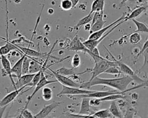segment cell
<instances>
[{"instance_id": "obj_1", "label": "cell", "mask_w": 148, "mask_h": 118, "mask_svg": "<svg viewBox=\"0 0 148 118\" xmlns=\"http://www.w3.org/2000/svg\"><path fill=\"white\" fill-rule=\"evenodd\" d=\"M133 81V78L128 75H126L125 76H123L122 77L114 78H99L97 76L94 78L91 81L80 84V88L89 89L93 86L102 85L108 86L109 87L116 89L119 92H122L124 93H125L126 92H129L130 90L136 89L143 87L144 86H147V81H146L144 83L139 84V85L127 89L128 85Z\"/></svg>"}, {"instance_id": "obj_2", "label": "cell", "mask_w": 148, "mask_h": 118, "mask_svg": "<svg viewBox=\"0 0 148 118\" xmlns=\"http://www.w3.org/2000/svg\"><path fill=\"white\" fill-rule=\"evenodd\" d=\"M95 61V66L91 70L92 76L89 81H91L95 77L98 76L99 74L103 73L104 71L110 66H117L114 62L109 61L102 56L97 57L93 56L92 58Z\"/></svg>"}, {"instance_id": "obj_3", "label": "cell", "mask_w": 148, "mask_h": 118, "mask_svg": "<svg viewBox=\"0 0 148 118\" xmlns=\"http://www.w3.org/2000/svg\"><path fill=\"white\" fill-rule=\"evenodd\" d=\"M44 70H43L42 68V71H41V74H40V78L39 81V82L37 83V84L35 86V88L34 90V92H32V93L28 97H27V102H26V104L24 106V109L25 108H27L28 106V104L29 103V102L31 101V99L34 97V96L35 95V94L43 87H44L45 86L47 85H49V84H50V83H56V82H58V81H49V80H47L46 76L44 74Z\"/></svg>"}, {"instance_id": "obj_4", "label": "cell", "mask_w": 148, "mask_h": 118, "mask_svg": "<svg viewBox=\"0 0 148 118\" xmlns=\"http://www.w3.org/2000/svg\"><path fill=\"white\" fill-rule=\"evenodd\" d=\"M125 21L124 19H123V20L120 21V22H119L117 24H115L113 26H112L111 28H110L106 33H105L99 39H98V40H85L83 42V44L85 45V47L89 50L90 51H91L94 48L97 47L98 46V45L99 44V43H101L103 39L106 37L110 33H111L112 32H113V31L114 29H115L117 27H118L119 25H120L121 24H123V22H124Z\"/></svg>"}, {"instance_id": "obj_5", "label": "cell", "mask_w": 148, "mask_h": 118, "mask_svg": "<svg viewBox=\"0 0 148 118\" xmlns=\"http://www.w3.org/2000/svg\"><path fill=\"white\" fill-rule=\"evenodd\" d=\"M95 90H87L82 88L75 87H71L67 86L64 85H62V90L57 95V96L61 95H67V96H75V95H79V94H88L94 92Z\"/></svg>"}, {"instance_id": "obj_6", "label": "cell", "mask_w": 148, "mask_h": 118, "mask_svg": "<svg viewBox=\"0 0 148 118\" xmlns=\"http://www.w3.org/2000/svg\"><path fill=\"white\" fill-rule=\"evenodd\" d=\"M67 50L76 52H83L84 53L88 54L89 55L91 54V51L85 47V45L83 44V42L80 40L77 35H76L75 37H74V38L72 39Z\"/></svg>"}, {"instance_id": "obj_7", "label": "cell", "mask_w": 148, "mask_h": 118, "mask_svg": "<svg viewBox=\"0 0 148 118\" xmlns=\"http://www.w3.org/2000/svg\"><path fill=\"white\" fill-rule=\"evenodd\" d=\"M47 68L52 73V74L56 77V78L57 79L58 82H60L62 85H65L67 86H71V87H80V84L73 81L72 79H70L69 77H66V76H64V75L59 74L56 71L53 70L52 69H51L49 67H47Z\"/></svg>"}, {"instance_id": "obj_8", "label": "cell", "mask_w": 148, "mask_h": 118, "mask_svg": "<svg viewBox=\"0 0 148 118\" xmlns=\"http://www.w3.org/2000/svg\"><path fill=\"white\" fill-rule=\"evenodd\" d=\"M125 18V16L123 14L120 18H119V19H117V20H116L115 21L113 22L112 23L108 25H106V26H105L104 28L103 27L102 28H101V29L92 32L90 34V36L88 38V40H98V39H99L106 32H107L110 28H111L112 26H113L115 24H117L119 22H120V21L123 20V19H124Z\"/></svg>"}, {"instance_id": "obj_9", "label": "cell", "mask_w": 148, "mask_h": 118, "mask_svg": "<svg viewBox=\"0 0 148 118\" xmlns=\"http://www.w3.org/2000/svg\"><path fill=\"white\" fill-rule=\"evenodd\" d=\"M26 87L24 86L19 89H15L14 91L9 93L6 96H5L1 101H0V107L8 105L9 103L13 101L20 94V93Z\"/></svg>"}, {"instance_id": "obj_10", "label": "cell", "mask_w": 148, "mask_h": 118, "mask_svg": "<svg viewBox=\"0 0 148 118\" xmlns=\"http://www.w3.org/2000/svg\"><path fill=\"white\" fill-rule=\"evenodd\" d=\"M60 104L61 102H53L49 105L44 106L36 115L34 116V117L40 118L48 116V115L53 111V110L57 108Z\"/></svg>"}, {"instance_id": "obj_11", "label": "cell", "mask_w": 148, "mask_h": 118, "mask_svg": "<svg viewBox=\"0 0 148 118\" xmlns=\"http://www.w3.org/2000/svg\"><path fill=\"white\" fill-rule=\"evenodd\" d=\"M17 47H18L20 50L24 52V54H25L27 56L29 57H34V58H44L45 56H47L48 54L46 52H39L38 51H36L34 50L30 49L29 48H25L23 47H21L16 44L13 43Z\"/></svg>"}, {"instance_id": "obj_12", "label": "cell", "mask_w": 148, "mask_h": 118, "mask_svg": "<svg viewBox=\"0 0 148 118\" xmlns=\"http://www.w3.org/2000/svg\"><path fill=\"white\" fill-rule=\"evenodd\" d=\"M1 63H2V67L4 69L6 74L9 75V77L10 79V81L12 82V85L14 86V89H16L15 82L13 80V78L12 77V71H11L12 67H11V64H10L9 60L6 57L5 55H1Z\"/></svg>"}, {"instance_id": "obj_13", "label": "cell", "mask_w": 148, "mask_h": 118, "mask_svg": "<svg viewBox=\"0 0 148 118\" xmlns=\"http://www.w3.org/2000/svg\"><path fill=\"white\" fill-rule=\"evenodd\" d=\"M108 52H109V53L110 54V55L112 56V58H113V59H114V62H115V63L116 64V66H117V67L119 68V69L120 70V71H121V73H123V74H125V75H130V76H132V75H135V73H134V71L128 66H127L126 64H125V63H124L123 62H120V61H119V60H116L115 58H114V57L109 52V51L108 50H106Z\"/></svg>"}, {"instance_id": "obj_14", "label": "cell", "mask_w": 148, "mask_h": 118, "mask_svg": "<svg viewBox=\"0 0 148 118\" xmlns=\"http://www.w3.org/2000/svg\"><path fill=\"white\" fill-rule=\"evenodd\" d=\"M34 75L35 74L30 73L22 75L20 78H18L17 81L15 83V89H19L24 86H27V85L31 81Z\"/></svg>"}, {"instance_id": "obj_15", "label": "cell", "mask_w": 148, "mask_h": 118, "mask_svg": "<svg viewBox=\"0 0 148 118\" xmlns=\"http://www.w3.org/2000/svg\"><path fill=\"white\" fill-rule=\"evenodd\" d=\"M25 56V54L24 55L16 62V63L13 65V66L11 68V71L12 74V77L18 78L22 75V63L23 59Z\"/></svg>"}, {"instance_id": "obj_16", "label": "cell", "mask_w": 148, "mask_h": 118, "mask_svg": "<svg viewBox=\"0 0 148 118\" xmlns=\"http://www.w3.org/2000/svg\"><path fill=\"white\" fill-rule=\"evenodd\" d=\"M82 98V100L81 102L80 109L79 112V114L84 115H91V113L90 111V105L89 103L90 98L83 97Z\"/></svg>"}, {"instance_id": "obj_17", "label": "cell", "mask_w": 148, "mask_h": 118, "mask_svg": "<svg viewBox=\"0 0 148 118\" xmlns=\"http://www.w3.org/2000/svg\"><path fill=\"white\" fill-rule=\"evenodd\" d=\"M14 50L20 51V49L18 48V47H17L14 44L7 41L4 45L0 47V56L6 55L8 54H9L10 51Z\"/></svg>"}, {"instance_id": "obj_18", "label": "cell", "mask_w": 148, "mask_h": 118, "mask_svg": "<svg viewBox=\"0 0 148 118\" xmlns=\"http://www.w3.org/2000/svg\"><path fill=\"white\" fill-rule=\"evenodd\" d=\"M147 5L146 6H142L136 8L131 12V13L127 16H125V21H127L128 20H131L132 18H135L136 17L140 16L143 12H144L147 9Z\"/></svg>"}, {"instance_id": "obj_19", "label": "cell", "mask_w": 148, "mask_h": 118, "mask_svg": "<svg viewBox=\"0 0 148 118\" xmlns=\"http://www.w3.org/2000/svg\"><path fill=\"white\" fill-rule=\"evenodd\" d=\"M105 5V0H94L91 5L90 13H93L95 12H103Z\"/></svg>"}, {"instance_id": "obj_20", "label": "cell", "mask_w": 148, "mask_h": 118, "mask_svg": "<svg viewBox=\"0 0 148 118\" xmlns=\"http://www.w3.org/2000/svg\"><path fill=\"white\" fill-rule=\"evenodd\" d=\"M42 66L35 59L31 58V60L29 63L28 73L30 74H35L37 72L42 70Z\"/></svg>"}, {"instance_id": "obj_21", "label": "cell", "mask_w": 148, "mask_h": 118, "mask_svg": "<svg viewBox=\"0 0 148 118\" xmlns=\"http://www.w3.org/2000/svg\"><path fill=\"white\" fill-rule=\"evenodd\" d=\"M110 113L112 114V115L114 117H122L123 116L121 115V113L119 109V108H118L116 102L114 100L112 101V102H111V104L109 106V108L108 109Z\"/></svg>"}, {"instance_id": "obj_22", "label": "cell", "mask_w": 148, "mask_h": 118, "mask_svg": "<svg viewBox=\"0 0 148 118\" xmlns=\"http://www.w3.org/2000/svg\"><path fill=\"white\" fill-rule=\"evenodd\" d=\"M106 22V21L103 20V17H101L100 18H99L93 24L91 25V29L89 31H90V33L91 34V33L96 32V31L101 29V28H102L103 27V25H105V24Z\"/></svg>"}, {"instance_id": "obj_23", "label": "cell", "mask_w": 148, "mask_h": 118, "mask_svg": "<svg viewBox=\"0 0 148 118\" xmlns=\"http://www.w3.org/2000/svg\"><path fill=\"white\" fill-rule=\"evenodd\" d=\"M132 22H134L135 24L137 29L132 32H142V33H148V29L146 24H143V22H140L137 21L135 18L131 19Z\"/></svg>"}, {"instance_id": "obj_24", "label": "cell", "mask_w": 148, "mask_h": 118, "mask_svg": "<svg viewBox=\"0 0 148 118\" xmlns=\"http://www.w3.org/2000/svg\"><path fill=\"white\" fill-rule=\"evenodd\" d=\"M91 115L92 116V117H99V118L113 117V116L110 113L108 109L99 110L94 113H92Z\"/></svg>"}, {"instance_id": "obj_25", "label": "cell", "mask_w": 148, "mask_h": 118, "mask_svg": "<svg viewBox=\"0 0 148 118\" xmlns=\"http://www.w3.org/2000/svg\"><path fill=\"white\" fill-rule=\"evenodd\" d=\"M56 71L59 74H61L62 75H64V76H66V77H69L73 75H75L77 74L75 73V71H74V68H68L64 66L58 68L57 70H56Z\"/></svg>"}, {"instance_id": "obj_26", "label": "cell", "mask_w": 148, "mask_h": 118, "mask_svg": "<svg viewBox=\"0 0 148 118\" xmlns=\"http://www.w3.org/2000/svg\"><path fill=\"white\" fill-rule=\"evenodd\" d=\"M124 94H110L108 96L104 97L103 98H99L100 101L101 102L103 101H113V100H116L119 99H125L126 98V97Z\"/></svg>"}, {"instance_id": "obj_27", "label": "cell", "mask_w": 148, "mask_h": 118, "mask_svg": "<svg viewBox=\"0 0 148 118\" xmlns=\"http://www.w3.org/2000/svg\"><path fill=\"white\" fill-rule=\"evenodd\" d=\"M130 36L129 41L132 44H136L141 40V35L139 32H132L127 35L125 37Z\"/></svg>"}, {"instance_id": "obj_28", "label": "cell", "mask_w": 148, "mask_h": 118, "mask_svg": "<svg viewBox=\"0 0 148 118\" xmlns=\"http://www.w3.org/2000/svg\"><path fill=\"white\" fill-rule=\"evenodd\" d=\"M41 71H42V70H41L40 71H38V72H37L35 74V75H34V77H33V78H32L31 81L29 83H28V84L27 85V86H31V87H30L29 89H28V90H25V91H24V92H23V93H23L26 92L27 91L30 90L31 88H32V87H35V86H36V85L37 83L39 82V79H40V78Z\"/></svg>"}, {"instance_id": "obj_29", "label": "cell", "mask_w": 148, "mask_h": 118, "mask_svg": "<svg viewBox=\"0 0 148 118\" xmlns=\"http://www.w3.org/2000/svg\"><path fill=\"white\" fill-rule=\"evenodd\" d=\"M42 97L43 99L45 101H50L53 97V91L49 87H44L42 89Z\"/></svg>"}, {"instance_id": "obj_30", "label": "cell", "mask_w": 148, "mask_h": 118, "mask_svg": "<svg viewBox=\"0 0 148 118\" xmlns=\"http://www.w3.org/2000/svg\"><path fill=\"white\" fill-rule=\"evenodd\" d=\"M31 60V58H29V56L25 55L22 63V75L28 73L29 63Z\"/></svg>"}, {"instance_id": "obj_31", "label": "cell", "mask_w": 148, "mask_h": 118, "mask_svg": "<svg viewBox=\"0 0 148 118\" xmlns=\"http://www.w3.org/2000/svg\"><path fill=\"white\" fill-rule=\"evenodd\" d=\"M92 16H93V13H89L87 16H86L82 18V19H80L79 21L77 24L76 25L75 28H77L79 26H81L84 25L85 24L90 22V21H92Z\"/></svg>"}, {"instance_id": "obj_32", "label": "cell", "mask_w": 148, "mask_h": 118, "mask_svg": "<svg viewBox=\"0 0 148 118\" xmlns=\"http://www.w3.org/2000/svg\"><path fill=\"white\" fill-rule=\"evenodd\" d=\"M103 73L112 74V75H119L121 73L117 66H110L109 68H108L104 71Z\"/></svg>"}, {"instance_id": "obj_33", "label": "cell", "mask_w": 148, "mask_h": 118, "mask_svg": "<svg viewBox=\"0 0 148 118\" xmlns=\"http://www.w3.org/2000/svg\"><path fill=\"white\" fill-rule=\"evenodd\" d=\"M60 7L64 10H69L72 8V4L70 0H61Z\"/></svg>"}, {"instance_id": "obj_34", "label": "cell", "mask_w": 148, "mask_h": 118, "mask_svg": "<svg viewBox=\"0 0 148 118\" xmlns=\"http://www.w3.org/2000/svg\"><path fill=\"white\" fill-rule=\"evenodd\" d=\"M80 57L78 54H75L72 59V66L73 68L78 67L80 64Z\"/></svg>"}, {"instance_id": "obj_35", "label": "cell", "mask_w": 148, "mask_h": 118, "mask_svg": "<svg viewBox=\"0 0 148 118\" xmlns=\"http://www.w3.org/2000/svg\"><path fill=\"white\" fill-rule=\"evenodd\" d=\"M19 117H25V118H31V117H34V115H32V112L29 111L27 108H23V109L21 111L20 115Z\"/></svg>"}, {"instance_id": "obj_36", "label": "cell", "mask_w": 148, "mask_h": 118, "mask_svg": "<svg viewBox=\"0 0 148 118\" xmlns=\"http://www.w3.org/2000/svg\"><path fill=\"white\" fill-rule=\"evenodd\" d=\"M93 16L92 19V22L91 25L93 24L97 20H98L101 17H102L103 16V12H95L93 13Z\"/></svg>"}, {"instance_id": "obj_37", "label": "cell", "mask_w": 148, "mask_h": 118, "mask_svg": "<svg viewBox=\"0 0 148 118\" xmlns=\"http://www.w3.org/2000/svg\"><path fill=\"white\" fill-rule=\"evenodd\" d=\"M101 101H100L99 98H90V105L94 106H98L100 105Z\"/></svg>"}, {"instance_id": "obj_38", "label": "cell", "mask_w": 148, "mask_h": 118, "mask_svg": "<svg viewBox=\"0 0 148 118\" xmlns=\"http://www.w3.org/2000/svg\"><path fill=\"white\" fill-rule=\"evenodd\" d=\"M147 47H148V40H147V39L146 40V41H145V43H144V44H143V47H142V50L137 54V56H136V57H138L140 55H141V54H143V53L145 52V50H146L147 49Z\"/></svg>"}, {"instance_id": "obj_39", "label": "cell", "mask_w": 148, "mask_h": 118, "mask_svg": "<svg viewBox=\"0 0 148 118\" xmlns=\"http://www.w3.org/2000/svg\"><path fill=\"white\" fill-rule=\"evenodd\" d=\"M91 24H90L88 22V23H87V24L84 25V30L86 31H89L90 30V29H91Z\"/></svg>"}, {"instance_id": "obj_40", "label": "cell", "mask_w": 148, "mask_h": 118, "mask_svg": "<svg viewBox=\"0 0 148 118\" xmlns=\"http://www.w3.org/2000/svg\"><path fill=\"white\" fill-rule=\"evenodd\" d=\"M70 1H71L72 4V8L75 7L77 5V4L78 3V2L79 1V0H70Z\"/></svg>"}, {"instance_id": "obj_41", "label": "cell", "mask_w": 148, "mask_h": 118, "mask_svg": "<svg viewBox=\"0 0 148 118\" xmlns=\"http://www.w3.org/2000/svg\"><path fill=\"white\" fill-rule=\"evenodd\" d=\"M8 105H6V106H2L1 108H0V117H2V114H3V112L4 111V110L5 109V108Z\"/></svg>"}, {"instance_id": "obj_42", "label": "cell", "mask_w": 148, "mask_h": 118, "mask_svg": "<svg viewBox=\"0 0 148 118\" xmlns=\"http://www.w3.org/2000/svg\"><path fill=\"white\" fill-rule=\"evenodd\" d=\"M127 1H128V0H122V1H121V2L120 3V4H119V7H123V6L125 4V3H126V2H127Z\"/></svg>"}, {"instance_id": "obj_43", "label": "cell", "mask_w": 148, "mask_h": 118, "mask_svg": "<svg viewBox=\"0 0 148 118\" xmlns=\"http://www.w3.org/2000/svg\"><path fill=\"white\" fill-rule=\"evenodd\" d=\"M47 12H48L49 14H53V13H54V9H53V8H49V9H48V10H47Z\"/></svg>"}, {"instance_id": "obj_44", "label": "cell", "mask_w": 148, "mask_h": 118, "mask_svg": "<svg viewBox=\"0 0 148 118\" xmlns=\"http://www.w3.org/2000/svg\"><path fill=\"white\" fill-rule=\"evenodd\" d=\"M135 96H138V94L137 93H133L132 95H131V97L133 100H136L138 98L137 97H135Z\"/></svg>"}, {"instance_id": "obj_45", "label": "cell", "mask_w": 148, "mask_h": 118, "mask_svg": "<svg viewBox=\"0 0 148 118\" xmlns=\"http://www.w3.org/2000/svg\"><path fill=\"white\" fill-rule=\"evenodd\" d=\"M135 1H136L137 2H139V3H144L145 2L146 3H147V0H135Z\"/></svg>"}, {"instance_id": "obj_46", "label": "cell", "mask_w": 148, "mask_h": 118, "mask_svg": "<svg viewBox=\"0 0 148 118\" xmlns=\"http://www.w3.org/2000/svg\"><path fill=\"white\" fill-rule=\"evenodd\" d=\"M13 1H14V2L16 3H19L21 2V0H13Z\"/></svg>"}]
</instances>
